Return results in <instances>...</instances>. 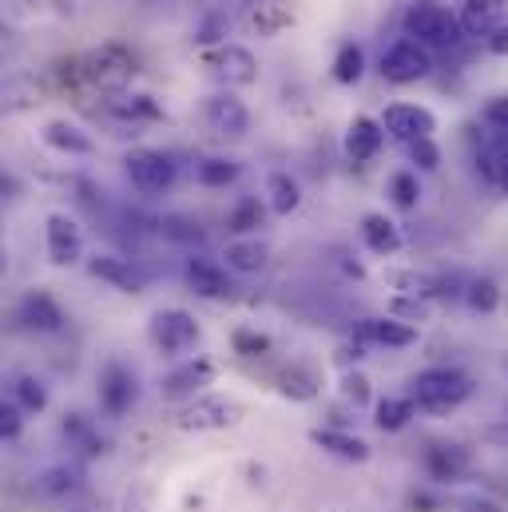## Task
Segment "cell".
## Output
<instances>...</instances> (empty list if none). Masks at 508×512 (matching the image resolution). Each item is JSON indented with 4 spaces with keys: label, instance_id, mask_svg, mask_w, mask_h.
I'll use <instances>...</instances> for the list:
<instances>
[{
    "label": "cell",
    "instance_id": "cell-12",
    "mask_svg": "<svg viewBox=\"0 0 508 512\" xmlns=\"http://www.w3.org/2000/svg\"><path fill=\"white\" fill-rule=\"evenodd\" d=\"M231 417H235V405H231L227 397H195V401L183 409L179 425H183V429H223Z\"/></svg>",
    "mask_w": 508,
    "mask_h": 512
},
{
    "label": "cell",
    "instance_id": "cell-36",
    "mask_svg": "<svg viewBox=\"0 0 508 512\" xmlns=\"http://www.w3.org/2000/svg\"><path fill=\"white\" fill-rule=\"evenodd\" d=\"M342 397L354 401V409L370 405V382H366V374H346L342 378Z\"/></svg>",
    "mask_w": 508,
    "mask_h": 512
},
{
    "label": "cell",
    "instance_id": "cell-4",
    "mask_svg": "<svg viewBox=\"0 0 508 512\" xmlns=\"http://www.w3.org/2000/svg\"><path fill=\"white\" fill-rule=\"evenodd\" d=\"M131 72H135V60H131V52L120 48V44H104V48H96L92 56H84V76H88L92 84L108 88V92L127 88V84H131Z\"/></svg>",
    "mask_w": 508,
    "mask_h": 512
},
{
    "label": "cell",
    "instance_id": "cell-45",
    "mask_svg": "<svg viewBox=\"0 0 508 512\" xmlns=\"http://www.w3.org/2000/svg\"><path fill=\"white\" fill-rule=\"evenodd\" d=\"M258 4H270V0H258Z\"/></svg>",
    "mask_w": 508,
    "mask_h": 512
},
{
    "label": "cell",
    "instance_id": "cell-10",
    "mask_svg": "<svg viewBox=\"0 0 508 512\" xmlns=\"http://www.w3.org/2000/svg\"><path fill=\"white\" fill-rule=\"evenodd\" d=\"M203 116H207L211 131L231 135V139L247 135V128H251V112H247V104H243L239 96H231V92L211 96V100H207V108H203Z\"/></svg>",
    "mask_w": 508,
    "mask_h": 512
},
{
    "label": "cell",
    "instance_id": "cell-27",
    "mask_svg": "<svg viewBox=\"0 0 508 512\" xmlns=\"http://www.w3.org/2000/svg\"><path fill=\"white\" fill-rule=\"evenodd\" d=\"M12 401H16L24 413H44V409H48V385L40 382V378H32V374H20V378L12 382Z\"/></svg>",
    "mask_w": 508,
    "mask_h": 512
},
{
    "label": "cell",
    "instance_id": "cell-33",
    "mask_svg": "<svg viewBox=\"0 0 508 512\" xmlns=\"http://www.w3.org/2000/svg\"><path fill=\"white\" fill-rule=\"evenodd\" d=\"M251 20H254V28H258L262 36H274L282 24H290V12H282V8L270 0V4H258V8H254Z\"/></svg>",
    "mask_w": 508,
    "mask_h": 512
},
{
    "label": "cell",
    "instance_id": "cell-20",
    "mask_svg": "<svg viewBox=\"0 0 508 512\" xmlns=\"http://www.w3.org/2000/svg\"><path fill=\"white\" fill-rule=\"evenodd\" d=\"M298 203H302V187L286 171H274L266 179V207L274 215H290V211H298Z\"/></svg>",
    "mask_w": 508,
    "mask_h": 512
},
{
    "label": "cell",
    "instance_id": "cell-31",
    "mask_svg": "<svg viewBox=\"0 0 508 512\" xmlns=\"http://www.w3.org/2000/svg\"><path fill=\"white\" fill-rule=\"evenodd\" d=\"M239 179V163L235 159H203L199 163V183L203 187H227Z\"/></svg>",
    "mask_w": 508,
    "mask_h": 512
},
{
    "label": "cell",
    "instance_id": "cell-16",
    "mask_svg": "<svg viewBox=\"0 0 508 512\" xmlns=\"http://www.w3.org/2000/svg\"><path fill=\"white\" fill-rule=\"evenodd\" d=\"M88 270L96 274V278H104V282H112L116 290H127V294H135V290H143V278L131 270V262L127 258H116V255H96L88 258Z\"/></svg>",
    "mask_w": 508,
    "mask_h": 512
},
{
    "label": "cell",
    "instance_id": "cell-44",
    "mask_svg": "<svg viewBox=\"0 0 508 512\" xmlns=\"http://www.w3.org/2000/svg\"><path fill=\"white\" fill-rule=\"evenodd\" d=\"M461 509H469V512H505L497 501H485V497H469V501H461Z\"/></svg>",
    "mask_w": 508,
    "mask_h": 512
},
{
    "label": "cell",
    "instance_id": "cell-32",
    "mask_svg": "<svg viewBox=\"0 0 508 512\" xmlns=\"http://www.w3.org/2000/svg\"><path fill=\"white\" fill-rule=\"evenodd\" d=\"M389 195H393V203H397L401 211H413L417 199H421V183H417V175H413V171H397V175L389 179Z\"/></svg>",
    "mask_w": 508,
    "mask_h": 512
},
{
    "label": "cell",
    "instance_id": "cell-21",
    "mask_svg": "<svg viewBox=\"0 0 508 512\" xmlns=\"http://www.w3.org/2000/svg\"><path fill=\"white\" fill-rule=\"evenodd\" d=\"M314 441H318L326 453L342 457V461H366V457H370V445H366L362 437H354V433H342V429H318Z\"/></svg>",
    "mask_w": 508,
    "mask_h": 512
},
{
    "label": "cell",
    "instance_id": "cell-19",
    "mask_svg": "<svg viewBox=\"0 0 508 512\" xmlns=\"http://www.w3.org/2000/svg\"><path fill=\"white\" fill-rule=\"evenodd\" d=\"M44 139H48L56 151H64V155H92V147H96L88 131L68 124V120H52V124L44 128Z\"/></svg>",
    "mask_w": 508,
    "mask_h": 512
},
{
    "label": "cell",
    "instance_id": "cell-18",
    "mask_svg": "<svg viewBox=\"0 0 508 512\" xmlns=\"http://www.w3.org/2000/svg\"><path fill=\"white\" fill-rule=\"evenodd\" d=\"M477 163H481V171H485L489 183H497V187L508 191V131H493V139L481 147Z\"/></svg>",
    "mask_w": 508,
    "mask_h": 512
},
{
    "label": "cell",
    "instance_id": "cell-37",
    "mask_svg": "<svg viewBox=\"0 0 508 512\" xmlns=\"http://www.w3.org/2000/svg\"><path fill=\"white\" fill-rule=\"evenodd\" d=\"M389 310H393V318H401V322H409V326L429 318V306H425V302H417V298H393V306H389Z\"/></svg>",
    "mask_w": 508,
    "mask_h": 512
},
{
    "label": "cell",
    "instance_id": "cell-1",
    "mask_svg": "<svg viewBox=\"0 0 508 512\" xmlns=\"http://www.w3.org/2000/svg\"><path fill=\"white\" fill-rule=\"evenodd\" d=\"M461 16H453L445 4L437 0H417L405 12V36L425 44V48H453L461 40Z\"/></svg>",
    "mask_w": 508,
    "mask_h": 512
},
{
    "label": "cell",
    "instance_id": "cell-17",
    "mask_svg": "<svg viewBox=\"0 0 508 512\" xmlns=\"http://www.w3.org/2000/svg\"><path fill=\"white\" fill-rule=\"evenodd\" d=\"M362 243L374 251V255H397L401 251V231L393 219L385 215H366L362 219Z\"/></svg>",
    "mask_w": 508,
    "mask_h": 512
},
{
    "label": "cell",
    "instance_id": "cell-30",
    "mask_svg": "<svg viewBox=\"0 0 508 512\" xmlns=\"http://www.w3.org/2000/svg\"><path fill=\"white\" fill-rule=\"evenodd\" d=\"M465 465H469V457H465L461 445H433V449H429V469H433L437 477H457Z\"/></svg>",
    "mask_w": 508,
    "mask_h": 512
},
{
    "label": "cell",
    "instance_id": "cell-25",
    "mask_svg": "<svg viewBox=\"0 0 508 512\" xmlns=\"http://www.w3.org/2000/svg\"><path fill=\"white\" fill-rule=\"evenodd\" d=\"M215 378V366L211 362H187V366H179L171 378H167V393L171 397H179V393H195V389H203V385H211Z\"/></svg>",
    "mask_w": 508,
    "mask_h": 512
},
{
    "label": "cell",
    "instance_id": "cell-8",
    "mask_svg": "<svg viewBox=\"0 0 508 512\" xmlns=\"http://www.w3.org/2000/svg\"><path fill=\"white\" fill-rule=\"evenodd\" d=\"M44 247H48V258L56 266H72L84 258V231L76 219L68 215H48V227H44Z\"/></svg>",
    "mask_w": 508,
    "mask_h": 512
},
{
    "label": "cell",
    "instance_id": "cell-14",
    "mask_svg": "<svg viewBox=\"0 0 508 512\" xmlns=\"http://www.w3.org/2000/svg\"><path fill=\"white\" fill-rule=\"evenodd\" d=\"M381 143H385V128H381V120H366V116H358L350 131H346V155L354 159V163H370L374 155L381 151Z\"/></svg>",
    "mask_w": 508,
    "mask_h": 512
},
{
    "label": "cell",
    "instance_id": "cell-11",
    "mask_svg": "<svg viewBox=\"0 0 508 512\" xmlns=\"http://www.w3.org/2000/svg\"><path fill=\"white\" fill-rule=\"evenodd\" d=\"M183 274H187V286L195 294H203V298H227L235 290L231 278H227V266H219L211 258H191Z\"/></svg>",
    "mask_w": 508,
    "mask_h": 512
},
{
    "label": "cell",
    "instance_id": "cell-7",
    "mask_svg": "<svg viewBox=\"0 0 508 512\" xmlns=\"http://www.w3.org/2000/svg\"><path fill=\"white\" fill-rule=\"evenodd\" d=\"M381 128L385 135L401 139V143H417V139H433L437 120L429 108H417V104H389L385 116H381Z\"/></svg>",
    "mask_w": 508,
    "mask_h": 512
},
{
    "label": "cell",
    "instance_id": "cell-13",
    "mask_svg": "<svg viewBox=\"0 0 508 512\" xmlns=\"http://www.w3.org/2000/svg\"><path fill=\"white\" fill-rule=\"evenodd\" d=\"M505 24V0H465L461 4V28L469 36H493Z\"/></svg>",
    "mask_w": 508,
    "mask_h": 512
},
{
    "label": "cell",
    "instance_id": "cell-23",
    "mask_svg": "<svg viewBox=\"0 0 508 512\" xmlns=\"http://www.w3.org/2000/svg\"><path fill=\"white\" fill-rule=\"evenodd\" d=\"M366 338L401 350V346H413L417 342V330L409 322H401V318H374V322H366Z\"/></svg>",
    "mask_w": 508,
    "mask_h": 512
},
{
    "label": "cell",
    "instance_id": "cell-43",
    "mask_svg": "<svg viewBox=\"0 0 508 512\" xmlns=\"http://www.w3.org/2000/svg\"><path fill=\"white\" fill-rule=\"evenodd\" d=\"M489 52H497V56H508V20L489 36Z\"/></svg>",
    "mask_w": 508,
    "mask_h": 512
},
{
    "label": "cell",
    "instance_id": "cell-38",
    "mask_svg": "<svg viewBox=\"0 0 508 512\" xmlns=\"http://www.w3.org/2000/svg\"><path fill=\"white\" fill-rule=\"evenodd\" d=\"M76 481H80V473H72V469H52V473L44 477V493H48V497H64V493L76 489Z\"/></svg>",
    "mask_w": 508,
    "mask_h": 512
},
{
    "label": "cell",
    "instance_id": "cell-5",
    "mask_svg": "<svg viewBox=\"0 0 508 512\" xmlns=\"http://www.w3.org/2000/svg\"><path fill=\"white\" fill-rule=\"evenodd\" d=\"M124 167L131 187L143 191V195H159V191H167L175 183V163L163 151H131L124 159Z\"/></svg>",
    "mask_w": 508,
    "mask_h": 512
},
{
    "label": "cell",
    "instance_id": "cell-39",
    "mask_svg": "<svg viewBox=\"0 0 508 512\" xmlns=\"http://www.w3.org/2000/svg\"><path fill=\"white\" fill-rule=\"evenodd\" d=\"M235 350H239L243 358H258V354L270 350V338H266V334H254V330H239V334H235Z\"/></svg>",
    "mask_w": 508,
    "mask_h": 512
},
{
    "label": "cell",
    "instance_id": "cell-28",
    "mask_svg": "<svg viewBox=\"0 0 508 512\" xmlns=\"http://www.w3.org/2000/svg\"><path fill=\"white\" fill-rule=\"evenodd\" d=\"M366 72V52L358 44H342L338 56H334V80L338 84H358Z\"/></svg>",
    "mask_w": 508,
    "mask_h": 512
},
{
    "label": "cell",
    "instance_id": "cell-40",
    "mask_svg": "<svg viewBox=\"0 0 508 512\" xmlns=\"http://www.w3.org/2000/svg\"><path fill=\"white\" fill-rule=\"evenodd\" d=\"M282 393L306 401V397H314V382H310L302 370H286V374H282Z\"/></svg>",
    "mask_w": 508,
    "mask_h": 512
},
{
    "label": "cell",
    "instance_id": "cell-34",
    "mask_svg": "<svg viewBox=\"0 0 508 512\" xmlns=\"http://www.w3.org/2000/svg\"><path fill=\"white\" fill-rule=\"evenodd\" d=\"M409 159H413L421 171H437V167H441V151H437L433 139H417V143H409Z\"/></svg>",
    "mask_w": 508,
    "mask_h": 512
},
{
    "label": "cell",
    "instance_id": "cell-41",
    "mask_svg": "<svg viewBox=\"0 0 508 512\" xmlns=\"http://www.w3.org/2000/svg\"><path fill=\"white\" fill-rule=\"evenodd\" d=\"M24 409L16 405V401H8L4 405V413H0V429H4V437L12 441V437H20V425H24V417H20Z\"/></svg>",
    "mask_w": 508,
    "mask_h": 512
},
{
    "label": "cell",
    "instance_id": "cell-6",
    "mask_svg": "<svg viewBox=\"0 0 508 512\" xmlns=\"http://www.w3.org/2000/svg\"><path fill=\"white\" fill-rule=\"evenodd\" d=\"M151 342L163 354H187L199 342V322L187 310H159L151 318Z\"/></svg>",
    "mask_w": 508,
    "mask_h": 512
},
{
    "label": "cell",
    "instance_id": "cell-15",
    "mask_svg": "<svg viewBox=\"0 0 508 512\" xmlns=\"http://www.w3.org/2000/svg\"><path fill=\"white\" fill-rule=\"evenodd\" d=\"M16 322H24L28 330H60L64 314H60V306H56L44 290H32V294L16 306Z\"/></svg>",
    "mask_w": 508,
    "mask_h": 512
},
{
    "label": "cell",
    "instance_id": "cell-35",
    "mask_svg": "<svg viewBox=\"0 0 508 512\" xmlns=\"http://www.w3.org/2000/svg\"><path fill=\"white\" fill-rule=\"evenodd\" d=\"M465 298H469L473 310H493L501 294H497V286H493L489 278H477V282H469V294H465Z\"/></svg>",
    "mask_w": 508,
    "mask_h": 512
},
{
    "label": "cell",
    "instance_id": "cell-9",
    "mask_svg": "<svg viewBox=\"0 0 508 512\" xmlns=\"http://www.w3.org/2000/svg\"><path fill=\"white\" fill-rule=\"evenodd\" d=\"M207 64H211V72L227 88H247V84L258 80V60L251 56V48H243V44H223L219 52L207 56Z\"/></svg>",
    "mask_w": 508,
    "mask_h": 512
},
{
    "label": "cell",
    "instance_id": "cell-29",
    "mask_svg": "<svg viewBox=\"0 0 508 512\" xmlns=\"http://www.w3.org/2000/svg\"><path fill=\"white\" fill-rule=\"evenodd\" d=\"M417 413V401L413 397H385L378 405V425L381 429H405L409 425V417Z\"/></svg>",
    "mask_w": 508,
    "mask_h": 512
},
{
    "label": "cell",
    "instance_id": "cell-26",
    "mask_svg": "<svg viewBox=\"0 0 508 512\" xmlns=\"http://www.w3.org/2000/svg\"><path fill=\"white\" fill-rule=\"evenodd\" d=\"M223 258H227V266H231V270H239V274H254V270H262V266H266L270 251H266L258 239H235Z\"/></svg>",
    "mask_w": 508,
    "mask_h": 512
},
{
    "label": "cell",
    "instance_id": "cell-24",
    "mask_svg": "<svg viewBox=\"0 0 508 512\" xmlns=\"http://www.w3.org/2000/svg\"><path fill=\"white\" fill-rule=\"evenodd\" d=\"M266 203L262 199H254V195H247V199H239L231 211H227V227L235 231V235H254L258 227H266Z\"/></svg>",
    "mask_w": 508,
    "mask_h": 512
},
{
    "label": "cell",
    "instance_id": "cell-2",
    "mask_svg": "<svg viewBox=\"0 0 508 512\" xmlns=\"http://www.w3.org/2000/svg\"><path fill=\"white\" fill-rule=\"evenodd\" d=\"M469 393H473V382H469L461 370L437 366V370H425V374L413 378V393H409V397H413L417 409H425V413H449V409H457Z\"/></svg>",
    "mask_w": 508,
    "mask_h": 512
},
{
    "label": "cell",
    "instance_id": "cell-3",
    "mask_svg": "<svg viewBox=\"0 0 508 512\" xmlns=\"http://www.w3.org/2000/svg\"><path fill=\"white\" fill-rule=\"evenodd\" d=\"M433 72V56H429V48L425 44H417V40H397V44H389L385 48V56H381V76L389 80V84H417V80H425Z\"/></svg>",
    "mask_w": 508,
    "mask_h": 512
},
{
    "label": "cell",
    "instance_id": "cell-22",
    "mask_svg": "<svg viewBox=\"0 0 508 512\" xmlns=\"http://www.w3.org/2000/svg\"><path fill=\"white\" fill-rule=\"evenodd\" d=\"M100 401H104V409L124 413L127 405L135 401V378H131V374H124L120 366H108L104 385H100Z\"/></svg>",
    "mask_w": 508,
    "mask_h": 512
},
{
    "label": "cell",
    "instance_id": "cell-42",
    "mask_svg": "<svg viewBox=\"0 0 508 512\" xmlns=\"http://www.w3.org/2000/svg\"><path fill=\"white\" fill-rule=\"evenodd\" d=\"M485 124H489L493 131H508V96L493 100V104L485 108Z\"/></svg>",
    "mask_w": 508,
    "mask_h": 512
}]
</instances>
